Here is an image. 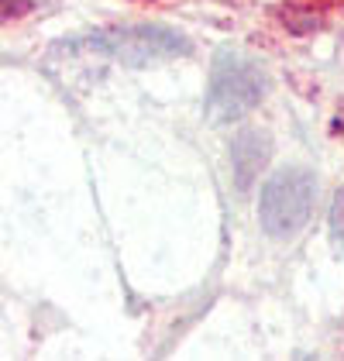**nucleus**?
<instances>
[{"label":"nucleus","instance_id":"nucleus-4","mask_svg":"<svg viewBox=\"0 0 344 361\" xmlns=\"http://www.w3.org/2000/svg\"><path fill=\"white\" fill-rule=\"evenodd\" d=\"M231 155H234V176H238V186L248 190L252 179L258 176V169L265 166V159H269V135H265V131H245V135H238L234 148H231Z\"/></svg>","mask_w":344,"mask_h":361},{"label":"nucleus","instance_id":"nucleus-3","mask_svg":"<svg viewBox=\"0 0 344 361\" xmlns=\"http://www.w3.org/2000/svg\"><path fill=\"white\" fill-rule=\"evenodd\" d=\"M93 56H104L121 66H152L162 59H176L190 52V42L179 31L166 25H124V28H104L83 38Z\"/></svg>","mask_w":344,"mask_h":361},{"label":"nucleus","instance_id":"nucleus-1","mask_svg":"<svg viewBox=\"0 0 344 361\" xmlns=\"http://www.w3.org/2000/svg\"><path fill=\"white\" fill-rule=\"evenodd\" d=\"M314 200H317V176L303 166H289L279 169L276 176H269L262 183L258 193V224L269 238H296L310 214H314Z\"/></svg>","mask_w":344,"mask_h":361},{"label":"nucleus","instance_id":"nucleus-2","mask_svg":"<svg viewBox=\"0 0 344 361\" xmlns=\"http://www.w3.org/2000/svg\"><path fill=\"white\" fill-rule=\"evenodd\" d=\"M269 90L265 69L252 56L221 49L210 62V80H207V114L214 121H234L255 111Z\"/></svg>","mask_w":344,"mask_h":361},{"label":"nucleus","instance_id":"nucleus-5","mask_svg":"<svg viewBox=\"0 0 344 361\" xmlns=\"http://www.w3.org/2000/svg\"><path fill=\"white\" fill-rule=\"evenodd\" d=\"M331 234H334V245L344 255V190H338L334 203H331Z\"/></svg>","mask_w":344,"mask_h":361}]
</instances>
